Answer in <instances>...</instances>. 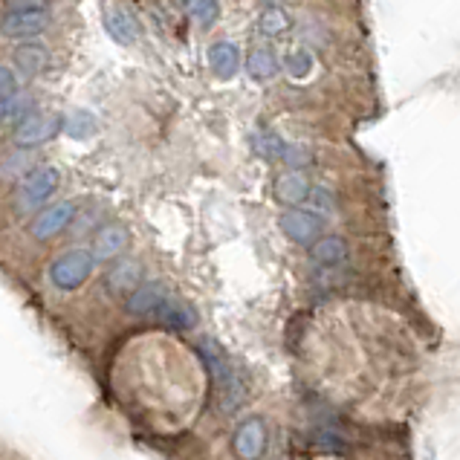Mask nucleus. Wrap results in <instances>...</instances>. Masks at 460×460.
Returning a JSON list of instances; mask_svg holds the SVG:
<instances>
[{
    "label": "nucleus",
    "mask_w": 460,
    "mask_h": 460,
    "mask_svg": "<svg viewBox=\"0 0 460 460\" xmlns=\"http://www.w3.org/2000/svg\"><path fill=\"white\" fill-rule=\"evenodd\" d=\"M12 61L18 64V70L23 75H38L47 70L49 52L41 44H21V47H15V52H12Z\"/></svg>",
    "instance_id": "nucleus-17"
},
{
    "label": "nucleus",
    "mask_w": 460,
    "mask_h": 460,
    "mask_svg": "<svg viewBox=\"0 0 460 460\" xmlns=\"http://www.w3.org/2000/svg\"><path fill=\"white\" fill-rule=\"evenodd\" d=\"M272 191H275V200L281 206H290V208H298L305 200H310V194H313L310 182L301 171H287V174H281L275 180Z\"/></svg>",
    "instance_id": "nucleus-10"
},
{
    "label": "nucleus",
    "mask_w": 460,
    "mask_h": 460,
    "mask_svg": "<svg viewBox=\"0 0 460 460\" xmlns=\"http://www.w3.org/2000/svg\"><path fill=\"white\" fill-rule=\"evenodd\" d=\"M287 146L290 142H284L275 130H255L252 134V148H255V154H261L264 160H284V151H287Z\"/></svg>",
    "instance_id": "nucleus-20"
},
{
    "label": "nucleus",
    "mask_w": 460,
    "mask_h": 460,
    "mask_svg": "<svg viewBox=\"0 0 460 460\" xmlns=\"http://www.w3.org/2000/svg\"><path fill=\"white\" fill-rule=\"evenodd\" d=\"M0 113H4V122H6V125H12V122H18V125H21L23 119H30L32 113H38V111H35V99L21 90V93H18L15 99H9V102L0 104Z\"/></svg>",
    "instance_id": "nucleus-22"
},
{
    "label": "nucleus",
    "mask_w": 460,
    "mask_h": 460,
    "mask_svg": "<svg viewBox=\"0 0 460 460\" xmlns=\"http://www.w3.org/2000/svg\"><path fill=\"white\" fill-rule=\"evenodd\" d=\"M310 200H313V203H315V208H319V212H324V215L336 212V197H333V191L327 189V186H319V189H313Z\"/></svg>",
    "instance_id": "nucleus-27"
},
{
    "label": "nucleus",
    "mask_w": 460,
    "mask_h": 460,
    "mask_svg": "<svg viewBox=\"0 0 460 460\" xmlns=\"http://www.w3.org/2000/svg\"><path fill=\"white\" fill-rule=\"evenodd\" d=\"M99 130V119L90 111H73L64 116V134L73 139H87Z\"/></svg>",
    "instance_id": "nucleus-21"
},
{
    "label": "nucleus",
    "mask_w": 460,
    "mask_h": 460,
    "mask_svg": "<svg viewBox=\"0 0 460 460\" xmlns=\"http://www.w3.org/2000/svg\"><path fill=\"white\" fill-rule=\"evenodd\" d=\"M197 353H200V359L206 365V371L208 376H212V385L217 391V397H220V405L223 409H238V405L243 402L246 397V385H243V379L238 376V371L232 367L229 357L217 348V341L212 339H203L200 345H197Z\"/></svg>",
    "instance_id": "nucleus-1"
},
{
    "label": "nucleus",
    "mask_w": 460,
    "mask_h": 460,
    "mask_svg": "<svg viewBox=\"0 0 460 460\" xmlns=\"http://www.w3.org/2000/svg\"><path fill=\"white\" fill-rule=\"evenodd\" d=\"M58 182H61L58 168H52V165L30 168L18 182V194H15L18 212H32V208H41L49 197L58 191Z\"/></svg>",
    "instance_id": "nucleus-2"
},
{
    "label": "nucleus",
    "mask_w": 460,
    "mask_h": 460,
    "mask_svg": "<svg viewBox=\"0 0 460 460\" xmlns=\"http://www.w3.org/2000/svg\"><path fill=\"white\" fill-rule=\"evenodd\" d=\"M186 12L200 26H212L220 15V4H215V0H191V4H186Z\"/></svg>",
    "instance_id": "nucleus-23"
},
{
    "label": "nucleus",
    "mask_w": 460,
    "mask_h": 460,
    "mask_svg": "<svg viewBox=\"0 0 460 460\" xmlns=\"http://www.w3.org/2000/svg\"><path fill=\"white\" fill-rule=\"evenodd\" d=\"M18 93H21V84L15 82V73H12V67H4L0 70V102L15 99Z\"/></svg>",
    "instance_id": "nucleus-26"
},
{
    "label": "nucleus",
    "mask_w": 460,
    "mask_h": 460,
    "mask_svg": "<svg viewBox=\"0 0 460 460\" xmlns=\"http://www.w3.org/2000/svg\"><path fill=\"white\" fill-rule=\"evenodd\" d=\"M293 26V18L287 15V9L279 4H267L264 9L258 12V32H264L270 38L284 35Z\"/></svg>",
    "instance_id": "nucleus-19"
},
{
    "label": "nucleus",
    "mask_w": 460,
    "mask_h": 460,
    "mask_svg": "<svg viewBox=\"0 0 460 460\" xmlns=\"http://www.w3.org/2000/svg\"><path fill=\"white\" fill-rule=\"evenodd\" d=\"M208 64L217 78H234V73L241 70V49L232 41H215L208 47Z\"/></svg>",
    "instance_id": "nucleus-15"
},
{
    "label": "nucleus",
    "mask_w": 460,
    "mask_h": 460,
    "mask_svg": "<svg viewBox=\"0 0 460 460\" xmlns=\"http://www.w3.org/2000/svg\"><path fill=\"white\" fill-rule=\"evenodd\" d=\"M4 35L9 38H35L49 26V6L44 4H4Z\"/></svg>",
    "instance_id": "nucleus-4"
},
{
    "label": "nucleus",
    "mask_w": 460,
    "mask_h": 460,
    "mask_svg": "<svg viewBox=\"0 0 460 460\" xmlns=\"http://www.w3.org/2000/svg\"><path fill=\"white\" fill-rule=\"evenodd\" d=\"M64 130V116L61 113H32L30 119L15 125V146L18 148H35L44 146L52 137H58Z\"/></svg>",
    "instance_id": "nucleus-5"
},
{
    "label": "nucleus",
    "mask_w": 460,
    "mask_h": 460,
    "mask_svg": "<svg viewBox=\"0 0 460 460\" xmlns=\"http://www.w3.org/2000/svg\"><path fill=\"white\" fill-rule=\"evenodd\" d=\"M284 70L290 73L293 78H305L313 70V56H310L307 49H296V52H290V56H287Z\"/></svg>",
    "instance_id": "nucleus-24"
},
{
    "label": "nucleus",
    "mask_w": 460,
    "mask_h": 460,
    "mask_svg": "<svg viewBox=\"0 0 460 460\" xmlns=\"http://www.w3.org/2000/svg\"><path fill=\"white\" fill-rule=\"evenodd\" d=\"M281 232L298 246H315L322 241V229H324V220L319 215L307 212V208H287L279 220Z\"/></svg>",
    "instance_id": "nucleus-6"
},
{
    "label": "nucleus",
    "mask_w": 460,
    "mask_h": 460,
    "mask_svg": "<svg viewBox=\"0 0 460 460\" xmlns=\"http://www.w3.org/2000/svg\"><path fill=\"white\" fill-rule=\"evenodd\" d=\"M313 264L319 267H339L341 261H348V243L336 238V234H324V238L310 249Z\"/></svg>",
    "instance_id": "nucleus-16"
},
{
    "label": "nucleus",
    "mask_w": 460,
    "mask_h": 460,
    "mask_svg": "<svg viewBox=\"0 0 460 460\" xmlns=\"http://www.w3.org/2000/svg\"><path fill=\"white\" fill-rule=\"evenodd\" d=\"M156 319H160L165 327H171V331H191V327H197V322H200V315H197V310L189 305V301L168 296L163 310L156 313Z\"/></svg>",
    "instance_id": "nucleus-12"
},
{
    "label": "nucleus",
    "mask_w": 460,
    "mask_h": 460,
    "mask_svg": "<svg viewBox=\"0 0 460 460\" xmlns=\"http://www.w3.org/2000/svg\"><path fill=\"white\" fill-rule=\"evenodd\" d=\"M281 163L290 165V171H301V168L313 165V151H310V148H305V146H287L284 160H281Z\"/></svg>",
    "instance_id": "nucleus-25"
},
{
    "label": "nucleus",
    "mask_w": 460,
    "mask_h": 460,
    "mask_svg": "<svg viewBox=\"0 0 460 460\" xmlns=\"http://www.w3.org/2000/svg\"><path fill=\"white\" fill-rule=\"evenodd\" d=\"M165 301H168V293L163 290L160 284H142L134 296H128L125 310L130 315H154V319H156V313L163 310Z\"/></svg>",
    "instance_id": "nucleus-13"
},
{
    "label": "nucleus",
    "mask_w": 460,
    "mask_h": 460,
    "mask_svg": "<svg viewBox=\"0 0 460 460\" xmlns=\"http://www.w3.org/2000/svg\"><path fill=\"white\" fill-rule=\"evenodd\" d=\"M104 30H108V35L113 38V41L128 47L139 38V21L122 6H113V9L108 6L104 9Z\"/></svg>",
    "instance_id": "nucleus-11"
},
{
    "label": "nucleus",
    "mask_w": 460,
    "mask_h": 460,
    "mask_svg": "<svg viewBox=\"0 0 460 460\" xmlns=\"http://www.w3.org/2000/svg\"><path fill=\"white\" fill-rule=\"evenodd\" d=\"M139 281H142V267L130 258L116 261L104 272V290L116 296H134L139 290Z\"/></svg>",
    "instance_id": "nucleus-9"
},
{
    "label": "nucleus",
    "mask_w": 460,
    "mask_h": 460,
    "mask_svg": "<svg viewBox=\"0 0 460 460\" xmlns=\"http://www.w3.org/2000/svg\"><path fill=\"white\" fill-rule=\"evenodd\" d=\"M130 243V234L125 226H104L96 232V241H93V258L96 261H113L119 258Z\"/></svg>",
    "instance_id": "nucleus-14"
},
{
    "label": "nucleus",
    "mask_w": 460,
    "mask_h": 460,
    "mask_svg": "<svg viewBox=\"0 0 460 460\" xmlns=\"http://www.w3.org/2000/svg\"><path fill=\"white\" fill-rule=\"evenodd\" d=\"M75 217V203L64 200V203H56V206H47L44 212H38L35 220L30 223V234L35 241H49L61 234L64 229L70 226Z\"/></svg>",
    "instance_id": "nucleus-8"
},
{
    "label": "nucleus",
    "mask_w": 460,
    "mask_h": 460,
    "mask_svg": "<svg viewBox=\"0 0 460 460\" xmlns=\"http://www.w3.org/2000/svg\"><path fill=\"white\" fill-rule=\"evenodd\" d=\"M279 70H281V61H279V56H275L272 49L258 47V49L249 52V58H246L249 78H255V82H270V78Z\"/></svg>",
    "instance_id": "nucleus-18"
},
{
    "label": "nucleus",
    "mask_w": 460,
    "mask_h": 460,
    "mask_svg": "<svg viewBox=\"0 0 460 460\" xmlns=\"http://www.w3.org/2000/svg\"><path fill=\"white\" fill-rule=\"evenodd\" d=\"M267 446H270V435L261 417H246L232 435V449L241 460H261Z\"/></svg>",
    "instance_id": "nucleus-7"
},
{
    "label": "nucleus",
    "mask_w": 460,
    "mask_h": 460,
    "mask_svg": "<svg viewBox=\"0 0 460 460\" xmlns=\"http://www.w3.org/2000/svg\"><path fill=\"white\" fill-rule=\"evenodd\" d=\"M96 258L90 249H70V252H61L49 267V281L58 290H78L90 275H93Z\"/></svg>",
    "instance_id": "nucleus-3"
}]
</instances>
